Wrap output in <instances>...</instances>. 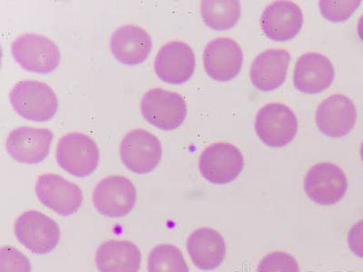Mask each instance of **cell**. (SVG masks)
Listing matches in <instances>:
<instances>
[{"label": "cell", "instance_id": "cell-1", "mask_svg": "<svg viewBox=\"0 0 363 272\" xmlns=\"http://www.w3.org/2000/svg\"><path fill=\"white\" fill-rule=\"evenodd\" d=\"M15 111L33 122H47L56 115L57 97L54 90L40 81L25 80L16 84L9 94Z\"/></svg>", "mask_w": 363, "mask_h": 272}, {"label": "cell", "instance_id": "cell-2", "mask_svg": "<svg viewBox=\"0 0 363 272\" xmlns=\"http://www.w3.org/2000/svg\"><path fill=\"white\" fill-rule=\"evenodd\" d=\"M143 118L164 131H172L183 124L187 115L186 103L179 94L163 89L147 91L141 101Z\"/></svg>", "mask_w": 363, "mask_h": 272}, {"label": "cell", "instance_id": "cell-3", "mask_svg": "<svg viewBox=\"0 0 363 272\" xmlns=\"http://www.w3.org/2000/svg\"><path fill=\"white\" fill-rule=\"evenodd\" d=\"M56 157L63 170L80 178L92 174L99 163V150L95 141L81 132L64 135L58 142Z\"/></svg>", "mask_w": 363, "mask_h": 272}, {"label": "cell", "instance_id": "cell-4", "mask_svg": "<svg viewBox=\"0 0 363 272\" xmlns=\"http://www.w3.org/2000/svg\"><path fill=\"white\" fill-rule=\"evenodd\" d=\"M11 52L16 61L29 72L50 74L60 64V48L40 35L26 34L16 38Z\"/></svg>", "mask_w": 363, "mask_h": 272}, {"label": "cell", "instance_id": "cell-5", "mask_svg": "<svg viewBox=\"0 0 363 272\" xmlns=\"http://www.w3.org/2000/svg\"><path fill=\"white\" fill-rule=\"evenodd\" d=\"M18 241L35 254H50L60 239V230L53 219L38 210H28L15 223Z\"/></svg>", "mask_w": 363, "mask_h": 272}, {"label": "cell", "instance_id": "cell-6", "mask_svg": "<svg viewBox=\"0 0 363 272\" xmlns=\"http://www.w3.org/2000/svg\"><path fill=\"white\" fill-rule=\"evenodd\" d=\"M255 126L256 134L264 144L270 147H284L296 135L298 120L288 106L272 103L259 110Z\"/></svg>", "mask_w": 363, "mask_h": 272}, {"label": "cell", "instance_id": "cell-7", "mask_svg": "<svg viewBox=\"0 0 363 272\" xmlns=\"http://www.w3.org/2000/svg\"><path fill=\"white\" fill-rule=\"evenodd\" d=\"M244 164V157L238 147L227 142H216L201 154L199 170L210 183L225 184L240 176Z\"/></svg>", "mask_w": 363, "mask_h": 272}, {"label": "cell", "instance_id": "cell-8", "mask_svg": "<svg viewBox=\"0 0 363 272\" xmlns=\"http://www.w3.org/2000/svg\"><path fill=\"white\" fill-rule=\"evenodd\" d=\"M122 163L133 173L144 174L157 167L162 144L157 136L142 129L129 132L120 145Z\"/></svg>", "mask_w": 363, "mask_h": 272}, {"label": "cell", "instance_id": "cell-9", "mask_svg": "<svg viewBox=\"0 0 363 272\" xmlns=\"http://www.w3.org/2000/svg\"><path fill=\"white\" fill-rule=\"evenodd\" d=\"M93 203L97 212L110 218L124 217L136 203V189L128 178L113 176L100 181L94 191Z\"/></svg>", "mask_w": 363, "mask_h": 272}, {"label": "cell", "instance_id": "cell-10", "mask_svg": "<svg viewBox=\"0 0 363 272\" xmlns=\"http://www.w3.org/2000/svg\"><path fill=\"white\" fill-rule=\"evenodd\" d=\"M348 181L343 171L335 164L314 165L304 179V192L320 205H333L345 197Z\"/></svg>", "mask_w": 363, "mask_h": 272}, {"label": "cell", "instance_id": "cell-11", "mask_svg": "<svg viewBox=\"0 0 363 272\" xmlns=\"http://www.w3.org/2000/svg\"><path fill=\"white\" fill-rule=\"evenodd\" d=\"M35 193L42 204L63 216L77 212L84 199L82 191L77 184L54 174L38 177Z\"/></svg>", "mask_w": 363, "mask_h": 272}, {"label": "cell", "instance_id": "cell-12", "mask_svg": "<svg viewBox=\"0 0 363 272\" xmlns=\"http://www.w3.org/2000/svg\"><path fill=\"white\" fill-rule=\"evenodd\" d=\"M196 69V57L192 50L182 41H172L158 51L155 70L163 82L182 85L192 77Z\"/></svg>", "mask_w": 363, "mask_h": 272}, {"label": "cell", "instance_id": "cell-13", "mask_svg": "<svg viewBox=\"0 0 363 272\" xmlns=\"http://www.w3.org/2000/svg\"><path fill=\"white\" fill-rule=\"evenodd\" d=\"M53 132L50 129L23 126L14 129L6 139L9 154L21 164H35L50 154Z\"/></svg>", "mask_w": 363, "mask_h": 272}, {"label": "cell", "instance_id": "cell-14", "mask_svg": "<svg viewBox=\"0 0 363 272\" xmlns=\"http://www.w3.org/2000/svg\"><path fill=\"white\" fill-rule=\"evenodd\" d=\"M244 56L238 42L228 38L211 41L203 52V66L211 79L227 82L238 76Z\"/></svg>", "mask_w": 363, "mask_h": 272}, {"label": "cell", "instance_id": "cell-15", "mask_svg": "<svg viewBox=\"0 0 363 272\" xmlns=\"http://www.w3.org/2000/svg\"><path fill=\"white\" fill-rule=\"evenodd\" d=\"M357 110L346 96L333 95L320 103L316 112L319 130L329 137H342L354 128Z\"/></svg>", "mask_w": 363, "mask_h": 272}, {"label": "cell", "instance_id": "cell-16", "mask_svg": "<svg viewBox=\"0 0 363 272\" xmlns=\"http://www.w3.org/2000/svg\"><path fill=\"white\" fill-rule=\"evenodd\" d=\"M303 24L301 8L291 1H277L265 8L261 18L262 31L274 41L293 40Z\"/></svg>", "mask_w": 363, "mask_h": 272}, {"label": "cell", "instance_id": "cell-17", "mask_svg": "<svg viewBox=\"0 0 363 272\" xmlns=\"http://www.w3.org/2000/svg\"><path fill=\"white\" fill-rule=\"evenodd\" d=\"M332 62L320 53H307L298 60L294 68V83L300 92L319 94L328 89L335 80Z\"/></svg>", "mask_w": 363, "mask_h": 272}, {"label": "cell", "instance_id": "cell-18", "mask_svg": "<svg viewBox=\"0 0 363 272\" xmlns=\"http://www.w3.org/2000/svg\"><path fill=\"white\" fill-rule=\"evenodd\" d=\"M110 48L120 63L135 66L147 60L152 50V38L140 27L125 25L113 32Z\"/></svg>", "mask_w": 363, "mask_h": 272}, {"label": "cell", "instance_id": "cell-19", "mask_svg": "<svg viewBox=\"0 0 363 272\" xmlns=\"http://www.w3.org/2000/svg\"><path fill=\"white\" fill-rule=\"evenodd\" d=\"M291 56L284 50H269L255 57L250 77L252 85L264 92L277 89L286 79Z\"/></svg>", "mask_w": 363, "mask_h": 272}, {"label": "cell", "instance_id": "cell-20", "mask_svg": "<svg viewBox=\"0 0 363 272\" xmlns=\"http://www.w3.org/2000/svg\"><path fill=\"white\" fill-rule=\"evenodd\" d=\"M187 251L197 268L212 271L219 267L225 260V242L216 230L200 228L191 233L188 238Z\"/></svg>", "mask_w": 363, "mask_h": 272}, {"label": "cell", "instance_id": "cell-21", "mask_svg": "<svg viewBox=\"0 0 363 272\" xmlns=\"http://www.w3.org/2000/svg\"><path fill=\"white\" fill-rule=\"evenodd\" d=\"M99 272H138L141 252L129 241H108L99 246L96 254Z\"/></svg>", "mask_w": 363, "mask_h": 272}, {"label": "cell", "instance_id": "cell-22", "mask_svg": "<svg viewBox=\"0 0 363 272\" xmlns=\"http://www.w3.org/2000/svg\"><path fill=\"white\" fill-rule=\"evenodd\" d=\"M201 15L210 28L226 30L238 22L241 5L236 0H206L201 3Z\"/></svg>", "mask_w": 363, "mask_h": 272}, {"label": "cell", "instance_id": "cell-23", "mask_svg": "<svg viewBox=\"0 0 363 272\" xmlns=\"http://www.w3.org/2000/svg\"><path fill=\"white\" fill-rule=\"evenodd\" d=\"M148 272H189L183 254L176 246L161 244L150 252Z\"/></svg>", "mask_w": 363, "mask_h": 272}, {"label": "cell", "instance_id": "cell-24", "mask_svg": "<svg viewBox=\"0 0 363 272\" xmlns=\"http://www.w3.org/2000/svg\"><path fill=\"white\" fill-rule=\"evenodd\" d=\"M256 272H300V268L293 256L275 251L262 259Z\"/></svg>", "mask_w": 363, "mask_h": 272}, {"label": "cell", "instance_id": "cell-25", "mask_svg": "<svg viewBox=\"0 0 363 272\" xmlns=\"http://www.w3.org/2000/svg\"><path fill=\"white\" fill-rule=\"evenodd\" d=\"M361 1H327L319 2L320 13L327 21L342 22L352 17L361 5Z\"/></svg>", "mask_w": 363, "mask_h": 272}, {"label": "cell", "instance_id": "cell-26", "mask_svg": "<svg viewBox=\"0 0 363 272\" xmlns=\"http://www.w3.org/2000/svg\"><path fill=\"white\" fill-rule=\"evenodd\" d=\"M0 272H31L30 262L18 249L5 245L0 249Z\"/></svg>", "mask_w": 363, "mask_h": 272}, {"label": "cell", "instance_id": "cell-27", "mask_svg": "<svg viewBox=\"0 0 363 272\" xmlns=\"http://www.w3.org/2000/svg\"><path fill=\"white\" fill-rule=\"evenodd\" d=\"M348 244L353 254L359 258H363V220L356 223L350 230Z\"/></svg>", "mask_w": 363, "mask_h": 272}, {"label": "cell", "instance_id": "cell-28", "mask_svg": "<svg viewBox=\"0 0 363 272\" xmlns=\"http://www.w3.org/2000/svg\"><path fill=\"white\" fill-rule=\"evenodd\" d=\"M358 35L362 41H363V15L359 18L358 22Z\"/></svg>", "mask_w": 363, "mask_h": 272}, {"label": "cell", "instance_id": "cell-29", "mask_svg": "<svg viewBox=\"0 0 363 272\" xmlns=\"http://www.w3.org/2000/svg\"><path fill=\"white\" fill-rule=\"evenodd\" d=\"M361 157H362V160L363 162V142H362V147H361Z\"/></svg>", "mask_w": 363, "mask_h": 272}]
</instances>
